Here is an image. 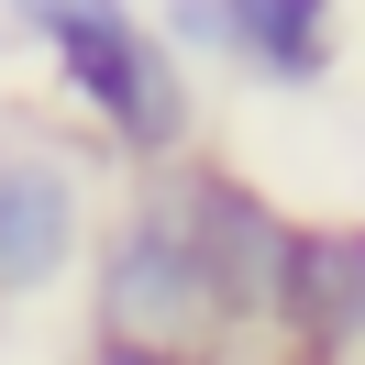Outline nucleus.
Listing matches in <instances>:
<instances>
[{
	"label": "nucleus",
	"instance_id": "1",
	"mask_svg": "<svg viewBox=\"0 0 365 365\" xmlns=\"http://www.w3.org/2000/svg\"><path fill=\"white\" fill-rule=\"evenodd\" d=\"M23 34L56 56V78L78 89V111H89L144 178H155V166H188L200 111H188V78H178V56H166V34L144 23V11H111V0H34Z\"/></svg>",
	"mask_w": 365,
	"mask_h": 365
},
{
	"label": "nucleus",
	"instance_id": "2",
	"mask_svg": "<svg viewBox=\"0 0 365 365\" xmlns=\"http://www.w3.org/2000/svg\"><path fill=\"white\" fill-rule=\"evenodd\" d=\"M89 310H100V343H122V354H166V365H222V299H210L200 255H188L178 210L155 200V178H144V200L122 210L111 232H100V277H89Z\"/></svg>",
	"mask_w": 365,
	"mask_h": 365
},
{
	"label": "nucleus",
	"instance_id": "3",
	"mask_svg": "<svg viewBox=\"0 0 365 365\" xmlns=\"http://www.w3.org/2000/svg\"><path fill=\"white\" fill-rule=\"evenodd\" d=\"M89 255V178L56 144H0V299H45Z\"/></svg>",
	"mask_w": 365,
	"mask_h": 365
},
{
	"label": "nucleus",
	"instance_id": "4",
	"mask_svg": "<svg viewBox=\"0 0 365 365\" xmlns=\"http://www.w3.org/2000/svg\"><path fill=\"white\" fill-rule=\"evenodd\" d=\"M155 34H188V45L232 56L244 78H277V89H310L343 67L332 0H178V11H155Z\"/></svg>",
	"mask_w": 365,
	"mask_h": 365
},
{
	"label": "nucleus",
	"instance_id": "5",
	"mask_svg": "<svg viewBox=\"0 0 365 365\" xmlns=\"http://www.w3.org/2000/svg\"><path fill=\"white\" fill-rule=\"evenodd\" d=\"M277 343H288V365H343L365 343V222H299L288 232Z\"/></svg>",
	"mask_w": 365,
	"mask_h": 365
},
{
	"label": "nucleus",
	"instance_id": "6",
	"mask_svg": "<svg viewBox=\"0 0 365 365\" xmlns=\"http://www.w3.org/2000/svg\"><path fill=\"white\" fill-rule=\"evenodd\" d=\"M89 365H166V354H122V343H100V354Z\"/></svg>",
	"mask_w": 365,
	"mask_h": 365
}]
</instances>
